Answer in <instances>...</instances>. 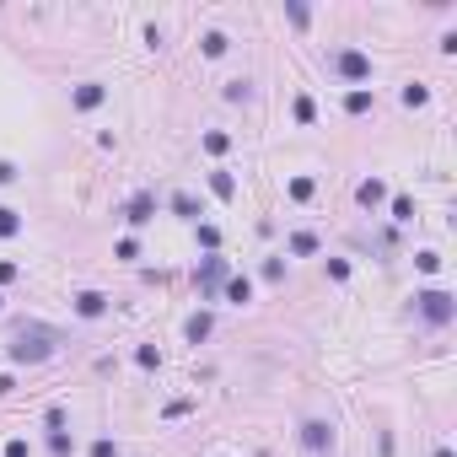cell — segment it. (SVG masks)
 <instances>
[{
  "label": "cell",
  "mask_w": 457,
  "mask_h": 457,
  "mask_svg": "<svg viewBox=\"0 0 457 457\" xmlns=\"http://www.w3.org/2000/svg\"><path fill=\"white\" fill-rule=\"evenodd\" d=\"M312 113H317V108H312V97H296V124H312Z\"/></svg>",
  "instance_id": "23"
},
{
  "label": "cell",
  "mask_w": 457,
  "mask_h": 457,
  "mask_svg": "<svg viewBox=\"0 0 457 457\" xmlns=\"http://www.w3.org/2000/svg\"><path fill=\"white\" fill-rule=\"evenodd\" d=\"M344 108H350V113H366V108H372V92H366V86H355L350 97H344Z\"/></svg>",
  "instance_id": "18"
},
{
  "label": "cell",
  "mask_w": 457,
  "mask_h": 457,
  "mask_svg": "<svg viewBox=\"0 0 457 457\" xmlns=\"http://www.w3.org/2000/svg\"><path fill=\"white\" fill-rule=\"evenodd\" d=\"M0 183H17V167L11 162H0Z\"/></svg>",
  "instance_id": "28"
},
{
  "label": "cell",
  "mask_w": 457,
  "mask_h": 457,
  "mask_svg": "<svg viewBox=\"0 0 457 457\" xmlns=\"http://www.w3.org/2000/svg\"><path fill=\"white\" fill-rule=\"evenodd\" d=\"M6 457H27V441H22V436H17V441H6Z\"/></svg>",
  "instance_id": "27"
},
{
  "label": "cell",
  "mask_w": 457,
  "mask_h": 457,
  "mask_svg": "<svg viewBox=\"0 0 457 457\" xmlns=\"http://www.w3.org/2000/svg\"><path fill=\"white\" fill-rule=\"evenodd\" d=\"M17 231H22V215L11 205H0V237H17Z\"/></svg>",
  "instance_id": "14"
},
{
  "label": "cell",
  "mask_w": 457,
  "mask_h": 457,
  "mask_svg": "<svg viewBox=\"0 0 457 457\" xmlns=\"http://www.w3.org/2000/svg\"><path fill=\"white\" fill-rule=\"evenodd\" d=\"M205 54L221 60V54H226V33H205Z\"/></svg>",
  "instance_id": "19"
},
{
  "label": "cell",
  "mask_w": 457,
  "mask_h": 457,
  "mask_svg": "<svg viewBox=\"0 0 457 457\" xmlns=\"http://www.w3.org/2000/svg\"><path fill=\"white\" fill-rule=\"evenodd\" d=\"M151 215H156V194H135V199L124 205V221H129V226H146Z\"/></svg>",
  "instance_id": "6"
},
{
  "label": "cell",
  "mask_w": 457,
  "mask_h": 457,
  "mask_svg": "<svg viewBox=\"0 0 457 457\" xmlns=\"http://www.w3.org/2000/svg\"><path fill=\"white\" fill-rule=\"evenodd\" d=\"M135 360H140L146 372H151V366H162V355H156V344H140V350H135Z\"/></svg>",
  "instance_id": "21"
},
{
  "label": "cell",
  "mask_w": 457,
  "mask_h": 457,
  "mask_svg": "<svg viewBox=\"0 0 457 457\" xmlns=\"http://www.w3.org/2000/svg\"><path fill=\"white\" fill-rule=\"evenodd\" d=\"M226 103H253V81H226Z\"/></svg>",
  "instance_id": "17"
},
{
  "label": "cell",
  "mask_w": 457,
  "mask_h": 457,
  "mask_svg": "<svg viewBox=\"0 0 457 457\" xmlns=\"http://www.w3.org/2000/svg\"><path fill=\"white\" fill-rule=\"evenodd\" d=\"M194 280H199V285H205V291L215 296V285H221V280H226V258H205V264H199V269H194Z\"/></svg>",
  "instance_id": "7"
},
{
  "label": "cell",
  "mask_w": 457,
  "mask_h": 457,
  "mask_svg": "<svg viewBox=\"0 0 457 457\" xmlns=\"http://www.w3.org/2000/svg\"><path fill=\"white\" fill-rule=\"evenodd\" d=\"M301 447H307V452H333V425L307 419V425H301Z\"/></svg>",
  "instance_id": "4"
},
{
  "label": "cell",
  "mask_w": 457,
  "mask_h": 457,
  "mask_svg": "<svg viewBox=\"0 0 457 457\" xmlns=\"http://www.w3.org/2000/svg\"><path fill=\"white\" fill-rule=\"evenodd\" d=\"M103 312H108V296L103 291H81V296H76V317L92 323V317H103Z\"/></svg>",
  "instance_id": "8"
},
{
  "label": "cell",
  "mask_w": 457,
  "mask_h": 457,
  "mask_svg": "<svg viewBox=\"0 0 457 457\" xmlns=\"http://www.w3.org/2000/svg\"><path fill=\"white\" fill-rule=\"evenodd\" d=\"M103 97H108V86H103V81H81L76 92H70V103L81 108V113H92V108H103Z\"/></svg>",
  "instance_id": "5"
},
{
  "label": "cell",
  "mask_w": 457,
  "mask_h": 457,
  "mask_svg": "<svg viewBox=\"0 0 457 457\" xmlns=\"http://www.w3.org/2000/svg\"><path fill=\"white\" fill-rule=\"evenodd\" d=\"M54 350H60V329H49V323H22L6 339V360H17V366H38Z\"/></svg>",
  "instance_id": "1"
},
{
  "label": "cell",
  "mask_w": 457,
  "mask_h": 457,
  "mask_svg": "<svg viewBox=\"0 0 457 457\" xmlns=\"http://www.w3.org/2000/svg\"><path fill=\"white\" fill-rule=\"evenodd\" d=\"M226 146H231V135H221V129H210V135H205V151H210V156H221Z\"/></svg>",
  "instance_id": "20"
},
{
  "label": "cell",
  "mask_w": 457,
  "mask_h": 457,
  "mask_svg": "<svg viewBox=\"0 0 457 457\" xmlns=\"http://www.w3.org/2000/svg\"><path fill=\"white\" fill-rule=\"evenodd\" d=\"M355 199H360L366 210H372V205H382V199H388V183H382V178H366V183L355 188Z\"/></svg>",
  "instance_id": "9"
},
{
  "label": "cell",
  "mask_w": 457,
  "mask_h": 457,
  "mask_svg": "<svg viewBox=\"0 0 457 457\" xmlns=\"http://www.w3.org/2000/svg\"><path fill=\"white\" fill-rule=\"evenodd\" d=\"M404 108H425V86H404Z\"/></svg>",
  "instance_id": "22"
},
{
  "label": "cell",
  "mask_w": 457,
  "mask_h": 457,
  "mask_svg": "<svg viewBox=\"0 0 457 457\" xmlns=\"http://www.w3.org/2000/svg\"><path fill=\"white\" fill-rule=\"evenodd\" d=\"M167 205H172V215H183V221H199V205H194V194H172Z\"/></svg>",
  "instance_id": "13"
},
{
  "label": "cell",
  "mask_w": 457,
  "mask_h": 457,
  "mask_svg": "<svg viewBox=\"0 0 457 457\" xmlns=\"http://www.w3.org/2000/svg\"><path fill=\"white\" fill-rule=\"evenodd\" d=\"M210 329H215V317H210V312H194V317H188V339H194V344H199V339H210Z\"/></svg>",
  "instance_id": "11"
},
{
  "label": "cell",
  "mask_w": 457,
  "mask_h": 457,
  "mask_svg": "<svg viewBox=\"0 0 457 457\" xmlns=\"http://www.w3.org/2000/svg\"><path fill=\"white\" fill-rule=\"evenodd\" d=\"M415 312H419V317H425V323H452V296H447V291H419L415 296Z\"/></svg>",
  "instance_id": "2"
},
{
  "label": "cell",
  "mask_w": 457,
  "mask_h": 457,
  "mask_svg": "<svg viewBox=\"0 0 457 457\" xmlns=\"http://www.w3.org/2000/svg\"><path fill=\"white\" fill-rule=\"evenodd\" d=\"M210 188H215V199H237V178L231 172H210Z\"/></svg>",
  "instance_id": "12"
},
{
  "label": "cell",
  "mask_w": 457,
  "mask_h": 457,
  "mask_svg": "<svg viewBox=\"0 0 457 457\" xmlns=\"http://www.w3.org/2000/svg\"><path fill=\"white\" fill-rule=\"evenodd\" d=\"M11 388H17V382H11V376H0V398H6V393H11Z\"/></svg>",
  "instance_id": "29"
},
{
  "label": "cell",
  "mask_w": 457,
  "mask_h": 457,
  "mask_svg": "<svg viewBox=\"0 0 457 457\" xmlns=\"http://www.w3.org/2000/svg\"><path fill=\"white\" fill-rule=\"evenodd\" d=\"M291 199H312V178H291Z\"/></svg>",
  "instance_id": "25"
},
{
  "label": "cell",
  "mask_w": 457,
  "mask_h": 457,
  "mask_svg": "<svg viewBox=\"0 0 457 457\" xmlns=\"http://www.w3.org/2000/svg\"><path fill=\"white\" fill-rule=\"evenodd\" d=\"M291 253H296V258L317 253V237H312V231H296V237H291Z\"/></svg>",
  "instance_id": "15"
},
{
  "label": "cell",
  "mask_w": 457,
  "mask_h": 457,
  "mask_svg": "<svg viewBox=\"0 0 457 457\" xmlns=\"http://www.w3.org/2000/svg\"><path fill=\"white\" fill-rule=\"evenodd\" d=\"M333 76H344V81H372V60H366L360 49H339V54H333Z\"/></svg>",
  "instance_id": "3"
},
{
  "label": "cell",
  "mask_w": 457,
  "mask_h": 457,
  "mask_svg": "<svg viewBox=\"0 0 457 457\" xmlns=\"http://www.w3.org/2000/svg\"><path fill=\"white\" fill-rule=\"evenodd\" d=\"M226 301H237V307L253 301V280H248V274H231V280H226Z\"/></svg>",
  "instance_id": "10"
},
{
  "label": "cell",
  "mask_w": 457,
  "mask_h": 457,
  "mask_svg": "<svg viewBox=\"0 0 457 457\" xmlns=\"http://www.w3.org/2000/svg\"><path fill=\"white\" fill-rule=\"evenodd\" d=\"M92 457H119V447H113V441L103 436V441H97V447H92Z\"/></svg>",
  "instance_id": "26"
},
{
  "label": "cell",
  "mask_w": 457,
  "mask_h": 457,
  "mask_svg": "<svg viewBox=\"0 0 457 457\" xmlns=\"http://www.w3.org/2000/svg\"><path fill=\"white\" fill-rule=\"evenodd\" d=\"M393 221H415V205H409L404 194H398V199H393Z\"/></svg>",
  "instance_id": "24"
},
{
  "label": "cell",
  "mask_w": 457,
  "mask_h": 457,
  "mask_svg": "<svg viewBox=\"0 0 457 457\" xmlns=\"http://www.w3.org/2000/svg\"><path fill=\"white\" fill-rule=\"evenodd\" d=\"M49 452H54V457H70V452H76V441L65 436V431H49Z\"/></svg>",
  "instance_id": "16"
}]
</instances>
